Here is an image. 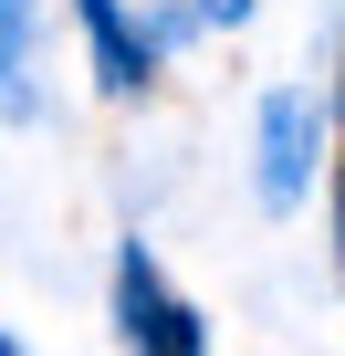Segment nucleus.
<instances>
[{
  "instance_id": "7",
  "label": "nucleus",
  "mask_w": 345,
  "mask_h": 356,
  "mask_svg": "<svg viewBox=\"0 0 345 356\" xmlns=\"http://www.w3.org/2000/svg\"><path fill=\"white\" fill-rule=\"evenodd\" d=\"M0 356H11V346H0Z\"/></svg>"
},
{
  "instance_id": "4",
  "label": "nucleus",
  "mask_w": 345,
  "mask_h": 356,
  "mask_svg": "<svg viewBox=\"0 0 345 356\" xmlns=\"http://www.w3.org/2000/svg\"><path fill=\"white\" fill-rule=\"evenodd\" d=\"M32 11H42V0H0V115H32V95H22V53H32Z\"/></svg>"
},
{
  "instance_id": "3",
  "label": "nucleus",
  "mask_w": 345,
  "mask_h": 356,
  "mask_svg": "<svg viewBox=\"0 0 345 356\" xmlns=\"http://www.w3.org/2000/svg\"><path fill=\"white\" fill-rule=\"evenodd\" d=\"M74 22H84V42H94V84H105V95H136V84L157 74V32L126 22V0H74Z\"/></svg>"
},
{
  "instance_id": "2",
  "label": "nucleus",
  "mask_w": 345,
  "mask_h": 356,
  "mask_svg": "<svg viewBox=\"0 0 345 356\" xmlns=\"http://www.w3.org/2000/svg\"><path fill=\"white\" fill-rule=\"evenodd\" d=\"M314 147H324V115H314L303 95H272V105H262V210H293V200H303Z\"/></svg>"
},
{
  "instance_id": "1",
  "label": "nucleus",
  "mask_w": 345,
  "mask_h": 356,
  "mask_svg": "<svg viewBox=\"0 0 345 356\" xmlns=\"http://www.w3.org/2000/svg\"><path fill=\"white\" fill-rule=\"evenodd\" d=\"M115 325H126V356H210V335H199V314L167 293V273H157V252H115Z\"/></svg>"
},
{
  "instance_id": "5",
  "label": "nucleus",
  "mask_w": 345,
  "mask_h": 356,
  "mask_svg": "<svg viewBox=\"0 0 345 356\" xmlns=\"http://www.w3.org/2000/svg\"><path fill=\"white\" fill-rule=\"evenodd\" d=\"M251 0H189V22H241Z\"/></svg>"
},
{
  "instance_id": "6",
  "label": "nucleus",
  "mask_w": 345,
  "mask_h": 356,
  "mask_svg": "<svg viewBox=\"0 0 345 356\" xmlns=\"http://www.w3.org/2000/svg\"><path fill=\"white\" fill-rule=\"evenodd\" d=\"M335 231H345V157H335Z\"/></svg>"
}]
</instances>
